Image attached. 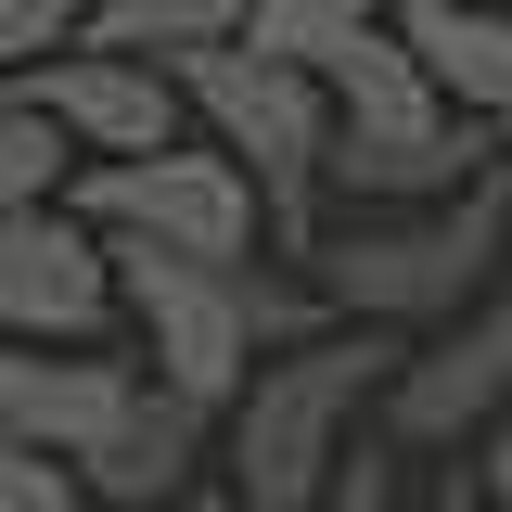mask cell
I'll return each mask as SVG.
<instances>
[{"label":"cell","mask_w":512,"mask_h":512,"mask_svg":"<svg viewBox=\"0 0 512 512\" xmlns=\"http://www.w3.org/2000/svg\"><path fill=\"white\" fill-rule=\"evenodd\" d=\"M308 282H320V308L346 333H397V346L474 320L512 282V167L474 180L461 205H436V218H333Z\"/></svg>","instance_id":"1"},{"label":"cell","mask_w":512,"mask_h":512,"mask_svg":"<svg viewBox=\"0 0 512 512\" xmlns=\"http://www.w3.org/2000/svg\"><path fill=\"white\" fill-rule=\"evenodd\" d=\"M397 359H410L397 333H320L295 359H269L256 397L231 410V448H218L231 512H320L333 474L359 461V410H384Z\"/></svg>","instance_id":"2"},{"label":"cell","mask_w":512,"mask_h":512,"mask_svg":"<svg viewBox=\"0 0 512 512\" xmlns=\"http://www.w3.org/2000/svg\"><path fill=\"white\" fill-rule=\"evenodd\" d=\"M192 103V141H218L231 167L256 180V205H269V244L282 256H320V205H333V90H308V77H282V64H256L244 39L231 52H205L180 77Z\"/></svg>","instance_id":"3"},{"label":"cell","mask_w":512,"mask_h":512,"mask_svg":"<svg viewBox=\"0 0 512 512\" xmlns=\"http://www.w3.org/2000/svg\"><path fill=\"white\" fill-rule=\"evenodd\" d=\"M103 244H141V256H192V269H256V231L269 205L256 180L218 154V141H180V154H141V167H77L64 192Z\"/></svg>","instance_id":"4"},{"label":"cell","mask_w":512,"mask_h":512,"mask_svg":"<svg viewBox=\"0 0 512 512\" xmlns=\"http://www.w3.org/2000/svg\"><path fill=\"white\" fill-rule=\"evenodd\" d=\"M500 423H512V282H500L474 320L423 333V346L397 359V384H384V448H397V461L461 474Z\"/></svg>","instance_id":"5"},{"label":"cell","mask_w":512,"mask_h":512,"mask_svg":"<svg viewBox=\"0 0 512 512\" xmlns=\"http://www.w3.org/2000/svg\"><path fill=\"white\" fill-rule=\"evenodd\" d=\"M128 320L116 295V244L77 218V205H13L0 218V346H103Z\"/></svg>","instance_id":"6"},{"label":"cell","mask_w":512,"mask_h":512,"mask_svg":"<svg viewBox=\"0 0 512 512\" xmlns=\"http://www.w3.org/2000/svg\"><path fill=\"white\" fill-rule=\"evenodd\" d=\"M13 103L52 128L77 167H141V154H180V141H192L180 77H154V64H116V52H64V64H39Z\"/></svg>","instance_id":"7"},{"label":"cell","mask_w":512,"mask_h":512,"mask_svg":"<svg viewBox=\"0 0 512 512\" xmlns=\"http://www.w3.org/2000/svg\"><path fill=\"white\" fill-rule=\"evenodd\" d=\"M474 180H500V128L474 116H397V128H333V205L346 218H436Z\"/></svg>","instance_id":"8"},{"label":"cell","mask_w":512,"mask_h":512,"mask_svg":"<svg viewBox=\"0 0 512 512\" xmlns=\"http://www.w3.org/2000/svg\"><path fill=\"white\" fill-rule=\"evenodd\" d=\"M141 359L128 346H0V436H26V448H52V461H103V436H116L128 410H141Z\"/></svg>","instance_id":"9"},{"label":"cell","mask_w":512,"mask_h":512,"mask_svg":"<svg viewBox=\"0 0 512 512\" xmlns=\"http://www.w3.org/2000/svg\"><path fill=\"white\" fill-rule=\"evenodd\" d=\"M218 448H231L218 410L141 384V410H128L116 436H103V461H90V512H192V500H218V487H205Z\"/></svg>","instance_id":"10"},{"label":"cell","mask_w":512,"mask_h":512,"mask_svg":"<svg viewBox=\"0 0 512 512\" xmlns=\"http://www.w3.org/2000/svg\"><path fill=\"white\" fill-rule=\"evenodd\" d=\"M397 39H410L423 77H436L448 116L512 128V13H487V0H410V13H397Z\"/></svg>","instance_id":"11"},{"label":"cell","mask_w":512,"mask_h":512,"mask_svg":"<svg viewBox=\"0 0 512 512\" xmlns=\"http://www.w3.org/2000/svg\"><path fill=\"white\" fill-rule=\"evenodd\" d=\"M384 26L397 13H372V0H244V52L282 64V77H308V90H333Z\"/></svg>","instance_id":"12"},{"label":"cell","mask_w":512,"mask_h":512,"mask_svg":"<svg viewBox=\"0 0 512 512\" xmlns=\"http://www.w3.org/2000/svg\"><path fill=\"white\" fill-rule=\"evenodd\" d=\"M244 39V0H103L77 52H116V64H154V77H192L205 52Z\"/></svg>","instance_id":"13"},{"label":"cell","mask_w":512,"mask_h":512,"mask_svg":"<svg viewBox=\"0 0 512 512\" xmlns=\"http://www.w3.org/2000/svg\"><path fill=\"white\" fill-rule=\"evenodd\" d=\"M64 192H77V154H64L26 103H0V218H13V205H64Z\"/></svg>","instance_id":"14"},{"label":"cell","mask_w":512,"mask_h":512,"mask_svg":"<svg viewBox=\"0 0 512 512\" xmlns=\"http://www.w3.org/2000/svg\"><path fill=\"white\" fill-rule=\"evenodd\" d=\"M77 39H90V13H77V0H0V103H13L39 64H64Z\"/></svg>","instance_id":"15"},{"label":"cell","mask_w":512,"mask_h":512,"mask_svg":"<svg viewBox=\"0 0 512 512\" xmlns=\"http://www.w3.org/2000/svg\"><path fill=\"white\" fill-rule=\"evenodd\" d=\"M0 512H90V474L26 448V436H0Z\"/></svg>","instance_id":"16"},{"label":"cell","mask_w":512,"mask_h":512,"mask_svg":"<svg viewBox=\"0 0 512 512\" xmlns=\"http://www.w3.org/2000/svg\"><path fill=\"white\" fill-rule=\"evenodd\" d=\"M320 512H423V487H410V461H397L384 436H359V461L333 474V500H320Z\"/></svg>","instance_id":"17"},{"label":"cell","mask_w":512,"mask_h":512,"mask_svg":"<svg viewBox=\"0 0 512 512\" xmlns=\"http://www.w3.org/2000/svg\"><path fill=\"white\" fill-rule=\"evenodd\" d=\"M461 474H474V487H487V512H512V423L487 448H474V461H461Z\"/></svg>","instance_id":"18"},{"label":"cell","mask_w":512,"mask_h":512,"mask_svg":"<svg viewBox=\"0 0 512 512\" xmlns=\"http://www.w3.org/2000/svg\"><path fill=\"white\" fill-rule=\"evenodd\" d=\"M423 512H487V487H474V474H436V487H423Z\"/></svg>","instance_id":"19"},{"label":"cell","mask_w":512,"mask_h":512,"mask_svg":"<svg viewBox=\"0 0 512 512\" xmlns=\"http://www.w3.org/2000/svg\"><path fill=\"white\" fill-rule=\"evenodd\" d=\"M192 512H231V487H218V500H192Z\"/></svg>","instance_id":"20"}]
</instances>
